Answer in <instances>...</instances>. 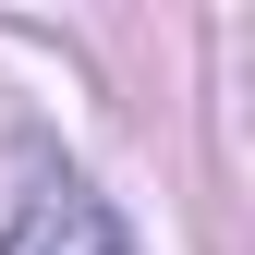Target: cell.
Returning a JSON list of instances; mask_svg holds the SVG:
<instances>
[{
	"label": "cell",
	"mask_w": 255,
	"mask_h": 255,
	"mask_svg": "<svg viewBox=\"0 0 255 255\" xmlns=\"http://www.w3.org/2000/svg\"><path fill=\"white\" fill-rule=\"evenodd\" d=\"M0 255H134V243H122V219L85 195V182H49V195H24V207H12Z\"/></svg>",
	"instance_id": "cell-1"
}]
</instances>
